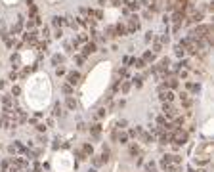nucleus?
<instances>
[{
	"label": "nucleus",
	"instance_id": "1",
	"mask_svg": "<svg viewBox=\"0 0 214 172\" xmlns=\"http://www.w3.org/2000/svg\"><path fill=\"white\" fill-rule=\"evenodd\" d=\"M170 138H172V141L178 145H183L185 141H187V132L185 130H182V128H176L174 132H170Z\"/></svg>",
	"mask_w": 214,
	"mask_h": 172
},
{
	"label": "nucleus",
	"instance_id": "2",
	"mask_svg": "<svg viewBox=\"0 0 214 172\" xmlns=\"http://www.w3.org/2000/svg\"><path fill=\"white\" fill-rule=\"evenodd\" d=\"M210 153H212V141H203L197 147V157H201V159H208Z\"/></svg>",
	"mask_w": 214,
	"mask_h": 172
},
{
	"label": "nucleus",
	"instance_id": "3",
	"mask_svg": "<svg viewBox=\"0 0 214 172\" xmlns=\"http://www.w3.org/2000/svg\"><path fill=\"white\" fill-rule=\"evenodd\" d=\"M67 82H69L71 86H76V84L80 82V75H78L76 71H69V73H67Z\"/></svg>",
	"mask_w": 214,
	"mask_h": 172
},
{
	"label": "nucleus",
	"instance_id": "4",
	"mask_svg": "<svg viewBox=\"0 0 214 172\" xmlns=\"http://www.w3.org/2000/svg\"><path fill=\"white\" fill-rule=\"evenodd\" d=\"M163 113L166 115V117H170V119H176V109L172 107L168 102H164V103H163Z\"/></svg>",
	"mask_w": 214,
	"mask_h": 172
},
{
	"label": "nucleus",
	"instance_id": "5",
	"mask_svg": "<svg viewBox=\"0 0 214 172\" xmlns=\"http://www.w3.org/2000/svg\"><path fill=\"white\" fill-rule=\"evenodd\" d=\"M136 29H140V21H138V17H136V15H132V17H130V21H128V33H134Z\"/></svg>",
	"mask_w": 214,
	"mask_h": 172
},
{
	"label": "nucleus",
	"instance_id": "6",
	"mask_svg": "<svg viewBox=\"0 0 214 172\" xmlns=\"http://www.w3.org/2000/svg\"><path fill=\"white\" fill-rule=\"evenodd\" d=\"M94 52H98V48H96V44H94V42H88V44L84 46V52H82V57L90 56V54H94Z\"/></svg>",
	"mask_w": 214,
	"mask_h": 172
},
{
	"label": "nucleus",
	"instance_id": "7",
	"mask_svg": "<svg viewBox=\"0 0 214 172\" xmlns=\"http://www.w3.org/2000/svg\"><path fill=\"white\" fill-rule=\"evenodd\" d=\"M180 100H182V103H183V107H191V103H193V102H191V100H189V94H187V92H182V94H180Z\"/></svg>",
	"mask_w": 214,
	"mask_h": 172
},
{
	"label": "nucleus",
	"instance_id": "8",
	"mask_svg": "<svg viewBox=\"0 0 214 172\" xmlns=\"http://www.w3.org/2000/svg\"><path fill=\"white\" fill-rule=\"evenodd\" d=\"M161 100H163V102H172V100H174V92H172V90H164L163 94H161Z\"/></svg>",
	"mask_w": 214,
	"mask_h": 172
},
{
	"label": "nucleus",
	"instance_id": "9",
	"mask_svg": "<svg viewBox=\"0 0 214 172\" xmlns=\"http://www.w3.org/2000/svg\"><path fill=\"white\" fill-rule=\"evenodd\" d=\"M201 19H203V12H193L191 17H189V23H199Z\"/></svg>",
	"mask_w": 214,
	"mask_h": 172
},
{
	"label": "nucleus",
	"instance_id": "10",
	"mask_svg": "<svg viewBox=\"0 0 214 172\" xmlns=\"http://www.w3.org/2000/svg\"><path fill=\"white\" fill-rule=\"evenodd\" d=\"M130 63H132L134 67H136V69H144V67H145V61L142 59V57H138V59H132Z\"/></svg>",
	"mask_w": 214,
	"mask_h": 172
},
{
	"label": "nucleus",
	"instance_id": "11",
	"mask_svg": "<svg viewBox=\"0 0 214 172\" xmlns=\"http://www.w3.org/2000/svg\"><path fill=\"white\" fill-rule=\"evenodd\" d=\"M52 23H54V27L61 29V27H63V23H65V19H63V17H57V15H56V17H52Z\"/></svg>",
	"mask_w": 214,
	"mask_h": 172
},
{
	"label": "nucleus",
	"instance_id": "12",
	"mask_svg": "<svg viewBox=\"0 0 214 172\" xmlns=\"http://www.w3.org/2000/svg\"><path fill=\"white\" fill-rule=\"evenodd\" d=\"M170 141H172L170 132H163V134H161V143H163V145H166V143H170Z\"/></svg>",
	"mask_w": 214,
	"mask_h": 172
},
{
	"label": "nucleus",
	"instance_id": "13",
	"mask_svg": "<svg viewBox=\"0 0 214 172\" xmlns=\"http://www.w3.org/2000/svg\"><path fill=\"white\" fill-rule=\"evenodd\" d=\"M2 103H4V107H6V109H10V107H12V103H13L12 96H4V98H2Z\"/></svg>",
	"mask_w": 214,
	"mask_h": 172
},
{
	"label": "nucleus",
	"instance_id": "14",
	"mask_svg": "<svg viewBox=\"0 0 214 172\" xmlns=\"http://www.w3.org/2000/svg\"><path fill=\"white\" fill-rule=\"evenodd\" d=\"M82 153H84V155H92V153H94L92 143H84V145H82Z\"/></svg>",
	"mask_w": 214,
	"mask_h": 172
},
{
	"label": "nucleus",
	"instance_id": "15",
	"mask_svg": "<svg viewBox=\"0 0 214 172\" xmlns=\"http://www.w3.org/2000/svg\"><path fill=\"white\" fill-rule=\"evenodd\" d=\"M168 165H172V155H164L161 159V166H168Z\"/></svg>",
	"mask_w": 214,
	"mask_h": 172
},
{
	"label": "nucleus",
	"instance_id": "16",
	"mask_svg": "<svg viewBox=\"0 0 214 172\" xmlns=\"http://www.w3.org/2000/svg\"><path fill=\"white\" fill-rule=\"evenodd\" d=\"M115 33H117L119 37H124V35H126V27H124V25H120V23H119V25L115 27Z\"/></svg>",
	"mask_w": 214,
	"mask_h": 172
},
{
	"label": "nucleus",
	"instance_id": "17",
	"mask_svg": "<svg viewBox=\"0 0 214 172\" xmlns=\"http://www.w3.org/2000/svg\"><path fill=\"white\" fill-rule=\"evenodd\" d=\"M25 40L29 42V44H37V33H29L25 37Z\"/></svg>",
	"mask_w": 214,
	"mask_h": 172
},
{
	"label": "nucleus",
	"instance_id": "18",
	"mask_svg": "<svg viewBox=\"0 0 214 172\" xmlns=\"http://www.w3.org/2000/svg\"><path fill=\"white\" fill-rule=\"evenodd\" d=\"M65 103H67V107H69V109H76V100H75V98H73V96H69V98H67V102H65Z\"/></svg>",
	"mask_w": 214,
	"mask_h": 172
},
{
	"label": "nucleus",
	"instance_id": "19",
	"mask_svg": "<svg viewBox=\"0 0 214 172\" xmlns=\"http://www.w3.org/2000/svg\"><path fill=\"white\" fill-rule=\"evenodd\" d=\"M168 172H182V165H168V166H164Z\"/></svg>",
	"mask_w": 214,
	"mask_h": 172
},
{
	"label": "nucleus",
	"instance_id": "20",
	"mask_svg": "<svg viewBox=\"0 0 214 172\" xmlns=\"http://www.w3.org/2000/svg\"><path fill=\"white\" fill-rule=\"evenodd\" d=\"M142 59H144V61H153V59H155V54H153V52H145Z\"/></svg>",
	"mask_w": 214,
	"mask_h": 172
},
{
	"label": "nucleus",
	"instance_id": "21",
	"mask_svg": "<svg viewBox=\"0 0 214 172\" xmlns=\"http://www.w3.org/2000/svg\"><path fill=\"white\" fill-rule=\"evenodd\" d=\"M142 140H144L145 143H151V141H153V134H147V132H144V134H142Z\"/></svg>",
	"mask_w": 214,
	"mask_h": 172
},
{
	"label": "nucleus",
	"instance_id": "22",
	"mask_svg": "<svg viewBox=\"0 0 214 172\" xmlns=\"http://www.w3.org/2000/svg\"><path fill=\"white\" fill-rule=\"evenodd\" d=\"M170 90H174V88H178V78H170L168 80V84H166Z\"/></svg>",
	"mask_w": 214,
	"mask_h": 172
},
{
	"label": "nucleus",
	"instance_id": "23",
	"mask_svg": "<svg viewBox=\"0 0 214 172\" xmlns=\"http://www.w3.org/2000/svg\"><path fill=\"white\" fill-rule=\"evenodd\" d=\"M187 90H191V92H195V94H197V92L201 90V84H191V82H189L187 84Z\"/></svg>",
	"mask_w": 214,
	"mask_h": 172
},
{
	"label": "nucleus",
	"instance_id": "24",
	"mask_svg": "<svg viewBox=\"0 0 214 172\" xmlns=\"http://www.w3.org/2000/svg\"><path fill=\"white\" fill-rule=\"evenodd\" d=\"M90 132H92V134L96 136V138H98V136H100V132H101V126H100V124H96V126H92V128H90Z\"/></svg>",
	"mask_w": 214,
	"mask_h": 172
},
{
	"label": "nucleus",
	"instance_id": "25",
	"mask_svg": "<svg viewBox=\"0 0 214 172\" xmlns=\"http://www.w3.org/2000/svg\"><path fill=\"white\" fill-rule=\"evenodd\" d=\"M52 63H54V65L63 63V57H61V56H54V57H52Z\"/></svg>",
	"mask_w": 214,
	"mask_h": 172
},
{
	"label": "nucleus",
	"instance_id": "26",
	"mask_svg": "<svg viewBox=\"0 0 214 172\" xmlns=\"http://www.w3.org/2000/svg\"><path fill=\"white\" fill-rule=\"evenodd\" d=\"M54 115H56V117H59V115H61V105H59V103H56V105H54Z\"/></svg>",
	"mask_w": 214,
	"mask_h": 172
},
{
	"label": "nucleus",
	"instance_id": "27",
	"mask_svg": "<svg viewBox=\"0 0 214 172\" xmlns=\"http://www.w3.org/2000/svg\"><path fill=\"white\" fill-rule=\"evenodd\" d=\"M63 92L65 94H73V86L71 84H63Z\"/></svg>",
	"mask_w": 214,
	"mask_h": 172
},
{
	"label": "nucleus",
	"instance_id": "28",
	"mask_svg": "<svg viewBox=\"0 0 214 172\" xmlns=\"http://www.w3.org/2000/svg\"><path fill=\"white\" fill-rule=\"evenodd\" d=\"M21 27H23V21H17V25L13 27V35H17V33L21 31Z\"/></svg>",
	"mask_w": 214,
	"mask_h": 172
},
{
	"label": "nucleus",
	"instance_id": "29",
	"mask_svg": "<svg viewBox=\"0 0 214 172\" xmlns=\"http://www.w3.org/2000/svg\"><path fill=\"white\" fill-rule=\"evenodd\" d=\"M113 33H115V27H107V35H105V38H111V37H115Z\"/></svg>",
	"mask_w": 214,
	"mask_h": 172
},
{
	"label": "nucleus",
	"instance_id": "30",
	"mask_svg": "<svg viewBox=\"0 0 214 172\" xmlns=\"http://www.w3.org/2000/svg\"><path fill=\"white\" fill-rule=\"evenodd\" d=\"M183 54H185V50H183L182 46H176V56H178V57H182Z\"/></svg>",
	"mask_w": 214,
	"mask_h": 172
},
{
	"label": "nucleus",
	"instance_id": "31",
	"mask_svg": "<svg viewBox=\"0 0 214 172\" xmlns=\"http://www.w3.org/2000/svg\"><path fill=\"white\" fill-rule=\"evenodd\" d=\"M128 8H130V10H138L140 2H128Z\"/></svg>",
	"mask_w": 214,
	"mask_h": 172
},
{
	"label": "nucleus",
	"instance_id": "32",
	"mask_svg": "<svg viewBox=\"0 0 214 172\" xmlns=\"http://www.w3.org/2000/svg\"><path fill=\"white\" fill-rule=\"evenodd\" d=\"M119 141H120V143H128V136H126V134H120Z\"/></svg>",
	"mask_w": 214,
	"mask_h": 172
},
{
	"label": "nucleus",
	"instance_id": "33",
	"mask_svg": "<svg viewBox=\"0 0 214 172\" xmlns=\"http://www.w3.org/2000/svg\"><path fill=\"white\" fill-rule=\"evenodd\" d=\"M145 168H147V172H153V170H155V163H153V161H151V163H147Z\"/></svg>",
	"mask_w": 214,
	"mask_h": 172
},
{
	"label": "nucleus",
	"instance_id": "34",
	"mask_svg": "<svg viewBox=\"0 0 214 172\" xmlns=\"http://www.w3.org/2000/svg\"><path fill=\"white\" fill-rule=\"evenodd\" d=\"M138 153H140L138 145H130V155H138Z\"/></svg>",
	"mask_w": 214,
	"mask_h": 172
},
{
	"label": "nucleus",
	"instance_id": "35",
	"mask_svg": "<svg viewBox=\"0 0 214 172\" xmlns=\"http://www.w3.org/2000/svg\"><path fill=\"white\" fill-rule=\"evenodd\" d=\"M56 75H57V76H61V75H65V69H63L61 65H59V67H57V69H56Z\"/></svg>",
	"mask_w": 214,
	"mask_h": 172
},
{
	"label": "nucleus",
	"instance_id": "36",
	"mask_svg": "<svg viewBox=\"0 0 214 172\" xmlns=\"http://www.w3.org/2000/svg\"><path fill=\"white\" fill-rule=\"evenodd\" d=\"M35 25H37V21H35V17L27 21V27H29V29H33V27H35Z\"/></svg>",
	"mask_w": 214,
	"mask_h": 172
},
{
	"label": "nucleus",
	"instance_id": "37",
	"mask_svg": "<svg viewBox=\"0 0 214 172\" xmlns=\"http://www.w3.org/2000/svg\"><path fill=\"white\" fill-rule=\"evenodd\" d=\"M161 50H163V46H161V42H155V52H153V54H159Z\"/></svg>",
	"mask_w": 214,
	"mask_h": 172
},
{
	"label": "nucleus",
	"instance_id": "38",
	"mask_svg": "<svg viewBox=\"0 0 214 172\" xmlns=\"http://www.w3.org/2000/svg\"><path fill=\"white\" fill-rule=\"evenodd\" d=\"M76 159L78 161H82V159H86V157H84V153L80 151V149H78V151H76Z\"/></svg>",
	"mask_w": 214,
	"mask_h": 172
},
{
	"label": "nucleus",
	"instance_id": "39",
	"mask_svg": "<svg viewBox=\"0 0 214 172\" xmlns=\"http://www.w3.org/2000/svg\"><path fill=\"white\" fill-rule=\"evenodd\" d=\"M42 35H44V38H48V37H50V29L44 27V29H42Z\"/></svg>",
	"mask_w": 214,
	"mask_h": 172
},
{
	"label": "nucleus",
	"instance_id": "40",
	"mask_svg": "<svg viewBox=\"0 0 214 172\" xmlns=\"http://www.w3.org/2000/svg\"><path fill=\"white\" fill-rule=\"evenodd\" d=\"M128 90H130V82H124V84H122V92H124V94H126Z\"/></svg>",
	"mask_w": 214,
	"mask_h": 172
},
{
	"label": "nucleus",
	"instance_id": "41",
	"mask_svg": "<svg viewBox=\"0 0 214 172\" xmlns=\"http://www.w3.org/2000/svg\"><path fill=\"white\" fill-rule=\"evenodd\" d=\"M46 46H48L46 42H40V44H38V50H44L46 52Z\"/></svg>",
	"mask_w": 214,
	"mask_h": 172
},
{
	"label": "nucleus",
	"instance_id": "42",
	"mask_svg": "<svg viewBox=\"0 0 214 172\" xmlns=\"http://www.w3.org/2000/svg\"><path fill=\"white\" fill-rule=\"evenodd\" d=\"M157 122H159V124H161V126H163L164 122H166V119H164V117H159V119H157Z\"/></svg>",
	"mask_w": 214,
	"mask_h": 172
},
{
	"label": "nucleus",
	"instance_id": "43",
	"mask_svg": "<svg viewBox=\"0 0 214 172\" xmlns=\"http://www.w3.org/2000/svg\"><path fill=\"white\" fill-rule=\"evenodd\" d=\"M19 92H21V88H19V86H13V90H12V94H15V96H17V94H19Z\"/></svg>",
	"mask_w": 214,
	"mask_h": 172
},
{
	"label": "nucleus",
	"instance_id": "44",
	"mask_svg": "<svg viewBox=\"0 0 214 172\" xmlns=\"http://www.w3.org/2000/svg\"><path fill=\"white\" fill-rule=\"evenodd\" d=\"M98 117H100V119L101 117H105V109H100V111H98Z\"/></svg>",
	"mask_w": 214,
	"mask_h": 172
},
{
	"label": "nucleus",
	"instance_id": "45",
	"mask_svg": "<svg viewBox=\"0 0 214 172\" xmlns=\"http://www.w3.org/2000/svg\"><path fill=\"white\" fill-rule=\"evenodd\" d=\"M134 84H136V86H142V78H134Z\"/></svg>",
	"mask_w": 214,
	"mask_h": 172
},
{
	"label": "nucleus",
	"instance_id": "46",
	"mask_svg": "<svg viewBox=\"0 0 214 172\" xmlns=\"http://www.w3.org/2000/svg\"><path fill=\"white\" fill-rule=\"evenodd\" d=\"M15 78H17V75H15V73L12 71V73H10V80H15Z\"/></svg>",
	"mask_w": 214,
	"mask_h": 172
},
{
	"label": "nucleus",
	"instance_id": "47",
	"mask_svg": "<svg viewBox=\"0 0 214 172\" xmlns=\"http://www.w3.org/2000/svg\"><path fill=\"white\" fill-rule=\"evenodd\" d=\"M101 165V159H94V166H100Z\"/></svg>",
	"mask_w": 214,
	"mask_h": 172
},
{
	"label": "nucleus",
	"instance_id": "48",
	"mask_svg": "<svg viewBox=\"0 0 214 172\" xmlns=\"http://www.w3.org/2000/svg\"><path fill=\"white\" fill-rule=\"evenodd\" d=\"M4 126V119H0V128Z\"/></svg>",
	"mask_w": 214,
	"mask_h": 172
},
{
	"label": "nucleus",
	"instance_id": "49",
	"mask_svg": "<svg viewBox=\"0 0 214 172\" xmlns=\"http://www.w3.org/2000/svg\"><path fill=\"white\" fill-rule=\"evenodd\" d=\"M90 172H96V170H90Z\"/></svg>",
	"mask_w": 214,
	"mask_h": 172
}]
</instances>
